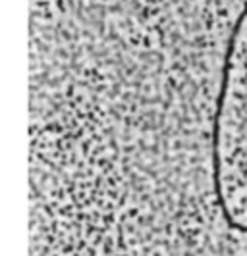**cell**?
<instances>
[{
	"instance_id": "obj_1",
	"label": "cell",
	"mask_w": 247,
	"mask_h": 256,
	"mask_svg": "<svg viewBox=\"0 0 247 256\" xmlns=\"http://www.w3.org/2000/svg\"><path fill=\"white\" fill-rule=\"evenodd\" d=\"M212 187L230 230L247 206V4L228 37L212 120Z\"/></svg>"
}]
</instances>
